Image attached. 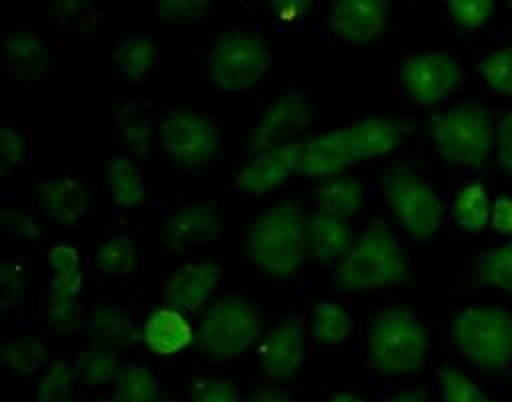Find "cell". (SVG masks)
Segmentation results:
<instances>
[{"label":"cell","instance_id":"obj_14","mask_svg":"<svg viewBox=\"0 0 512 402\" xmlns=\"http://www.w3.org/2000/svg\"><path fill=\"white\" fill-rule=\"evenodd\" d=\"M222 268L212 260L186 262L164 282V300L182 314L198 312L218 288Z\"/></svg>","mask_w":512,"mask_h":402},{"label":"cell","instance_id":"obj_10","mask_svg":"<svg viewBox=\"0 0 512 402\" xmlns=\"http://www.w3.org/2000/svg\"><path fill=\"white\" fill-rule=\"evenodd\" d=\"M398 78L416 104L434 106L452 96L462 78V66L452 54L432 50L406 58L398 68Z\"/></svg>","mask_w":512,"mask_h":402},{"label":"cell","instance_id":"obj_2","mask_svg":"<svg viewBox=\"0 0 512 402\" xmlns=\"http://www.w3.org/2000/svg\"><path fill=\"white\" fill-rule=\"evenodd\" d=\"M428 348V330L410 306L392 304L372 316L366 354L378 374L398 378L418 372L426 362Z\"/></svg>","mask_w":512,"mask_h":402},{"label":"cell","instance_id":"obj_22","mask_svg":"<svg viewBox=\"0 0 512 402\" xmlns=\"http://www.w3.org/2000/svg\"><path fill=\"white\" fill-rule=\"evenodd\" d=\"M306 240L308 254L312 258L318 262H334L350 250L356 236L348 220L322 210H314L306 220Z\"/></svg>","mask_w":512,"mask_h":402},{"label":"cell","instance_id":"obj_43","mask_svg":"<svg viewBox=\"0 0 512 402\" xmlns=\"http://www.w3.org/2000/svg\"><path fill=\"white\" fill-rule=\"evenodd\" d=\"M0 290H2V306L10 308L20 304L24 290H26V278L24 270L10 260H4L0 266Z\"/></svg>","mask_w":512,"mask_h":402},{"label":"cell","instance_id":"obj_18","mask_svg":"<svg viewBox=\"0 0 512 402\" xmlns=\"http://www.w3.org/2000/svg\"><path fill=\"white\" fill-rule=\"evenodd\" d=\"M6 70L20 82H34L50 70V52L38 32L30 26H16L2 40Z\"/></svg>","mask_w":512,"mask_h":402},{"label":"cell","instance_id":"obj_40","mask_svg":"<svg viewBox=\"0 0 512 402\" xmlns=\"http://www.w3.org/2000/svg\"><path fill=\"white\" fill-rule=\"evenodd\" d=\"M450 20L462 30H478L486 26L496 10L492 0H448Z\"/></svg>","mask_w":512,"mask_h":402},{"label":"cell","instance_id":"obj_16","mask_svg":"<svg viewBox=\"0 0 512 402\" xmlns=\"http://www.w3.org/2000/svg\"><path fill=\"white\" fill-rule=\"evenodd\" d=\"M388 18V6L380 0H340L326 12L328 28L342 40L368 44L376 40Z\"/></svg>","mask_w":512,"mask_h":402},{"label":"cell","instance_id":"obj_53","mask_svg":"<svg viewBox=\"0 0 512 402\" xmlns=\"http://www.w3.org/2000/svg\"><path fill=\"white\" fill-rule=\"evenodd\" d=\"M98 402H112V398H108V400H98Z\"/></svg>","mask_w":512,"mask_h":402},{"label":"cell","instance_id":"obj_32","mask_svg":"<svg viewBox=\"0 0 512 402\" xmlns=\"http://www.w3.org/2000/svg\"><path fill=\"white\" fill-rule=\"evenodd\" d=\"M160 384L142 364H126L112 384V402H156Z\"/></svg>","mask_w":512,"mask_h":402},{"label":"cell","instance_id":"obj_50","mask_svg":"<svg viewBox=\"0 0 512 402\" xmlns=\"http://www.w3.org/2000/svg\"><path fill=\"white\" fill-rule=\"evenodd\" d=\"M324 402H366L364 398L356 396V394H348V392H338V394H332L328 396Z\"/></svg>","mask_w":512,"mask_h":402},{"label":"cell","instance_id":"obj_8","mask_svg":"<svg viewBox=\"0 0 512 402\" xmlns=\"http://www.w3.org/2000/svg\"><path fill=\"white\" fill-rule=\"evenodd\" d=\"M382 192L396 222L418 240L432 238L446 220L436 188L408 168H394L382 180Z\"/></svg>","mask_w":512,"mask_h":402},{"label":"cell","instance_id":"obj_48","mask_svg":"<svg viewBox=\"0 0 512 402\" xmlns=\"http://www.w3.org/2000/svg\"><path fill=\"white\" fill-rule=\"evenodd\" d=\"M248 402H292V400L282 390H268V388H264V390L254 392Z\"/></svg>","mask_w":512,"mask_h":402},{"label":"cell","instance_id":"obj_19","mask_svg":"<svg viewBox=\"0 0 512 402\" xmlns=\"http://www.w3.org/2000/svg\"><path fill=\"white\" fill-rule=\"evenodd\" d=\"M38 200L52 224L70 226L88 212L90 192L78 178L54 176L38 184Z\"/></svg>","mask_w":512,"mask_h":402},{"label":"cell","instance_id":"obj_28","mask_svg":"<svg viewBox=\"0 0 512 402\" xmlns=\"http://www.w3.org/2000/svg\"><path fill=\"white\" fill-rule=\"evenodd\" d=\"M490 210L492 198L488 190L478 182L458 188L450 202V216L454 224L470 234L482 232L486 226H490Z\"/></svg>","mask_w":512,"mask_h":402},{"label":"cell","instance_id":"obj_45","mask_svg":"<svg viewBox=\"0 0 512 402\" xmlns=\"http://www.w3.org/2000/svg\"><path fill=\"white\" fill-rule=\"evenodd\" d=\"M2 230L6 234H14L20 238H40L44 236L42 226L28 214L18 210H4L2 212Z\"/></svg>","mask_w":512,"mask_h":402},{"label":"cell","instance_id":"obj_49","mask_svg":"<svg viewBox=\"0 0 512 402\" xmlns=\"http://www.w3.org/2000/svg\"><path fill=\"white\" fill-rule=\"evenodd\" d=\"M382 402H428V398L420 390H402L386 396Z\"/></svg>","mask_w":512,"mask_h":402},{"label":"cell","instance_id":"obj_27","mask_svg":"<svg viewBox=\"0 0 512 402\" xmlns=\"http://www.w3.org/2000/svg\"><path fill=\"white\" fill-rule=\"evenodd\" d=\"M50 356V344L40 336H20L4 342L0 364L4 374L30 378L38 374Z\"/></svg>","mask_w":512,"mask_h":402},{"label":"cell","instance_id":"obj_34","mask_svg":"<svg viewBox=\"0 0 512 402\" xmlns=\"http://www.w3.org/2000/svg\"><path fill=\"white\" fill-rule=\"evenodd\" d=\"M74 384L76 380L72 372V362L60 358L40 374L34 402H72Z\"/></svg>","mask_w":512,"mask_h":402},{"label":"cell","instance_id":"obj_31","mask_svg":"<svg viewBox=\"0 0 512 402\" xmlns=\"http://www.w3.org/2000/svg\"><path fill=\"white\" fill-rule=\"evenodd\" d=\"M310 330L320 344H340L352 332L350 312L336 300H318L312 308Z\"/></svg>","mask_w":512,"mask_h":402},{"label":"cell","instance_id":"obj_33","mask_svg":"<svg viewBox=\"0 0 512 402\" xmlns=\"http://www.w3.org/2000/svg\"><path fill=\"white\" fill-rule=\"evenodd\" d=\"M96 268L110 276H126L136 268V248L130 236L116 234L106 238L94 254Z\"/></svg>","mask_w":512,"mask_h":402},{"label":"cell","instance_id":"obj_9","mask_svg":"<svg viewBox=\"0 0 512 402\" xmlns=\"http://www.w3.org/2000/svg\"><path fill=\"white\" fill-rule=\"evenodd\" d=\"M160 146L170 160L200 166L220 152L222 132L210 116L194 110H172L160 124Z\"/></svg>","mask_w":512,"mask_h":402},{"label":"cell","instance_id":"obj_20","mask_svg":"<svg viewBox=\"0 0 512 402\" xmlns=\"http://www.w3.org/2000/svg\"><path fill=\"white\" fill-rule=\"evenodd\" d=\"M192 338L194 332L186 316L170 306L156 308L146 318L142 328V342L152 354L160 358H168L182 352L192 344Z\"/></svg>","mask_w":512,"mask_h":402},{"label":"cell","instance_id":"obj_36","mask_svg":"<svg viewBox=\"0 0 512 402\" xmlns=\"http://www.w3.org/2000/svg\"><path fill=\"white\" fill-rule=\"evenodd\" d=\"M114 126L118 134L132 146L134 152L146 154L150 150L152 128L146 116L136 108V104H122L114 112Z\"/></svg>","mask_w":512,"mask_h":402},{"label":"cell","instance_id":"obj_44","mask_svg":"<svg viewBox=\"0 0 512 402\" xmlns=\"http://www.w3.org/2000/svg\"><path fill=\"white\" fill-rule=\"evenodd\" d=\"M494 156L502 172L512 178V110H508L496 124Z\"/></svg>","mask_w":512,"mask_h":402},{"label":"cell","instance_id":"obj_15","mask_svg":"<svg viewBox=\"0 0 512 402\" xmlns=\"http://www.w3.org/2000/svg\"><path fill=\"white\" fill-rule=\"evenodd\" d=\"M302 142H290L246 160L236 172L234 186L246 194H264L288 180L298 168Z\"/></svg>","mask_w":512,"mask_h":402},{"label":"cell","instance_id":"obj_24","mask_svg":"<svg viewBox=\"0 0 512 402\" xmlns=\"http://www.w3.org/2000/svg\"><path fill=\"white\" fill-rule=\"evenodd\" d=\"M158 46L138 32H118L114 40V66L130 82H142L158 62Z\"/></svg>","mask_w":512,"mask_h":402},{"label":"cell","instance_id":"obj_4","mask_svg":"<svg viewBox=\"0 0 512 402\" xmlns=\"http://www.w3.org/2000/svg\"><path fill=\"white\" fill-rule=\"evenodd\" d=\"M272 66L268 40L252 26H232L210 46L206 72L222 92H248L256 88Z\"/></svg>","mask_w":512,"mask_h":402},{"label":"cell","instance_id":"obj_37","mask_svg":"<svg viewBox=\"0 0 512 402\" xmlns=\"http://www.w3.org/2000/svg\"><path fill=\"white\" fill-rule=\"evenodd\" d=\"M478 74L496 94H512V46H502L478 62Z\"/></svg>","mask_w":512,"mask_h":402},{"label":"cell","instance_id":"obj_11","mask_svg":"<svg viewBox=\"0 0 512 402\" xmlns=\"http://www.w3.org/2000/svg\"><path fill=\"white\" fill-rule=\"evenodd\" d=\"M310 120V104L302 92L288 90L276 96L252 122L246 134V150L256 156L260 152L294 142L292 136L300 132Z\"/></svg>","mask_w":512,"mask_h":402},{"label":"cell","instance_id":"obj_1","mask_svg":"<svg viewBox=\"0 0 512 402\" xmlns=\"http://www.w3.org/2000/svg\"><path fill=\"white\" fill-rule=\"evenodd\" d=\"M306 220L308 216L292 200L268 206L248 228L246 258L266 274H294L308 256Z\"/></svg>","mask_w":512,"mask_h":402},{"label":"cell","instance_id":"obj_5","mask_svg":"<svg viewBox=\"0 0 512 402\" xmlns=\"http://www.w3.org/2000/svg\"><path fill=\"white\" fill-rule=\"evenodd\" d=\"M456 350L474 366L504 372L512 364V314L490 304H470L450 320Z\"/></svg>","mask_w":512,"mask_h":402},{"label":"cell","instance_id":"obj_6","mask_svg":"<svg viewBox=\"0 0 512 402\" xmlns=\"http://www.w3.org/2000/svg\"><path fill=\"white\" fill-rule=\"evenodd\" d=\"M430 138L446 164L478 168L494 154L496 124L480 102H460L430 124Z\"/></svg>","mask_w":512,"mask_h":402},{"label":"cell","instance_id":"obj_41","mask_svg":"<svg viewBox=\"0 0 512 402\" xmlns=\"http://www.w3.org/2000/svg\"><path fill=\"white\" fill-rule=\"evenodd\" d=\"M190 402H240V396L226 378L202 376L192 384Z\"/></svg>","mask_w":512,"mask_h":402},{"label":"cell","instance_id":"obj_29","mask_svg":"<svg viewBox=\"0 0 512 402\" xmlns=\"http://www.w3.org/2000/svg\"><path fill=\"white\" fill-rule=\"evenodd\" d=\"M122 368L124 366L118 354L102 346H92L88 350H82L72 360L74 380L84 388H104L114 384Z\"/></svg>","mask_w":512,"mask_h":402},{"label":"cell","instance_id":"obj_25","mask_svg":"<svg viewBox=\"0 0 512 402\" xmlns=\"http://www.w3.org/2000/svg\"><path fill=\"white\" fill-rule=\"evenodd\" d=\"M316 210L328 212L332 216L350 220L358 214L364 204V188L362 184L348 174H338L322 180L314 190Z\"/></svg>","mask_w":512,"mask_h":402},{"label":"cell","instance_id":"obj_3","mask_svg":"<svg viewBox=\"0 0 512 402\" xmlns=\"http://www.w3.org/2000/svg\"><path fill=\"white\" fill-rule=\"evenodd\" d=\"M408 262L392 228L380 220L356 236L350 250L338 260L334 286L344 292H368L402 284Z\"/></svg>","mask_w":512,"mask_h":402},{"label":"cell","instance_id":"obj_51","mask_svg":"<svg viewBox=\"0 0 512 402\" xmlns=\"http://www.w3.org/2000/svg\"><path fill=\"white\" fill-rule=\"evenodd\" d=\"M164 402H180V400H176V398H168V400H164Z\"/></svg>","mask_w":512,"mask_h":402},{"label":"cell","instance_id":"obj_17","mask_svg":"<svg viewBox=\"0 0 512 402\" xmlns=\"http://www.w3.org/2000/svg\"><path fill=\"white\" fill-rule=\"evenodd\" d=\"M354 162L346 130L336 128L302 142L296 174L326 180L342 174Z\"/></svg>","mask_w":512,"mask_h":402},{"label":"cell","instance_id":"obj_23","mask_svg":"<svg viewBox=\"0 0 512 402\" xmlns=\"http://www.w3.org/2000/svg\"><path fill=\"white\" fill-rule=\"evenodd\" d=\"M354 160L378 158L392 152L400 140V126L386 116H368L344 126Z\"/></svg>","mask_w":512,"mask_h":402},{"label":"cell","instance_id":"obj_47","mask_svg":"<svg viewBox=\"0 0 512 402\" xmlns=\"http://www.w3.org/2000/svg\"><path fill=\"white\" fill-rule=\"evenodd\" d=\"M490 226L504 236H512V198L496 196L490 210Z\"/></svg>","mask_w":512,"mask_h":402},{"label":"cell","instance_id":"obj_21","mask_svg":"<svg viewBox=\"0 0 512 402\" xmlns=\"http://www.w3.org/2000/svg\"><path fill=\"white\" fill-rule=\"evenodd\" d=\"M86 332L96 346L110 350H128L142 340L134 318L120 306L98 304L86 318Z\"/></svg>","mask_w":512,"mask_h":402},{"label":"cell","instance_id":"obj_35","mask_svg":"<svg viewBox=\"0 0 512 402\" xmlns=\"http://www.w3.org/2000/svg\"><path fill=\"white\" fill-rule=\"evenodd\" d=\"M436 376L444 402H496L486 390L478 386V382H474L458 368L440 366Z\"/></svg>","mask_w":512,"mask_h":402},{"label":"cell","instance_id":"obj_7","mask_svg":"<svg viewBox=\"0 0 512 402\" xmlns=\"http://www.w3.org/2000/svg\"><path fill=\"white\" fill-rule=\"evenodd\" d=\"M264 318L252 300L226 294L212 302L198 320L196 340L202 354L214 360L236 358L262 342Z\"/></svg>","mask_w":512,"mask_h":402},{"label":"cell","instance_id":"obj_26","mask_svg":"<svg viewBox=\"0 0 512 402\" xmlns=\"http://www.w3.org/2000/svg\"><path fill=\"white\" fill-rule=\"evenodd\" d=\"M106 188L112 202L118 208L132 210L138 208L146 198V186L140 170L128 160V156L116 154L106 164Z\"/></svg>","mask_w":512,"mask_h":402},{"label":"cell","instance_id":"obj_46","mask_svg":"<svg viewBox=\"0 0 512 402\" xmlns=\"http://www.w3.org/2000/svg\"><path fill=\"white\" fill-rule=\"evenodd\" d=\"M48 264L52 272H66V270H76L82 268L80 262V252L74 246L68 244H56L48 252Z\"/></svg>","mask_w":512,"mask_h":402},{"label":"cell","instance_id":"obj_52","mask_svg":"<svg viewBox=\"0 0 512 402\" xmlns=\"http://www.w3.org/2000/svg\"><path fill=\"white\" fill-rule=\"evenodd\" d=\"M72 402H86V400H82V398H74Z\"/></svg>","mask_w":512,"mask_h":402},{"label":"cell","instance_id":"obj_12","mask_svg":"<svg viewBox=\"0 0 512 402\" xmlns=\"http://www.w3.org/2000/svg\"><path fill=\"white\" fill-rule=\"evenodd\" d=\"M222 234V218L212 202L180 206L164 224L162 242L170 252L214 244Z\"/></svg>","mask_w":512,"mask_h":402},{"label":"cell","instance_id":"obj_39","mask_svg":"<svg viewBox=\"0 0 512 402\" xmlns=\"http://www.w3.org/2000/svg\"><path fill=\"white\" fill-rule=\"evenodd\" d=\"M50 14L64 28L80 30V32L98 26L102 20L100 8H96L88 2H78V0H56L50 6Z\"/></svg>","mask_w":512,"mask_h":402},{"label":"cell","instance_id":"obj_13","mask_svg":"<svg viewBox=\"0 0 512 402\" xmlns=\"http://www.w3.org/2000/svg\"><path fill=\"white\" fill-rule=\"evenodd\" d=\"M260 368L270 380L292 378L306 358V338L296 316L280 320L260 342Z\"/></svg>","mask_w":512,"mask_h":402},{"label":"cell","instance_id":"obj_38","mask_svg":"<svg viewBox=\"0 0 512 402\" xmlns=\"http://www.w3.org/2000/svg\"><path fill=\"white\" fill-rule=\"evenodd\" d=\"M210 4L206 0H158L152 12L158 20L172 26H194L206 20Z\"/></svg>","mask_w":512,"mask_h":402},{"label":"cell","instance_id":"obj_42","mask_svg":"<svg viewBox=\"0 0 512 402\" xmlns=\"http://www.w3.org/2000/svg\"><path fill=\"white\" fill-rule=\"evenodd\" d=\"M30 152L22 134L12 126L0 128V166L2 172L22 166L28 160Z\"/></svg>","mask_w":512,"mask_h":402},{"label":"cell","instance_id":"obj_30","mask_svg":"<svg viewBox=\"0 0 512 402\" xmlns=\"http://www.w3.org/2000/svg\"><path fill=\"white\" fill-rule=\"evenodd\" d=\"M472 274L478 284L512 294V238L480 252L474 258Z\"/></svg>","mask_w":512,"mask_h":402}]
</instances>
